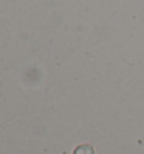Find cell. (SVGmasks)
I'll return each mask as SVG.
<instances>
[{
    "label": "cell",
    "mask_w": 144,
    "mask_h": 154,
    "mask_svg": "<svg viewBox=\"0 0 144 154\" xmlns=\"http://www.w3.org/2000/svg\"><path fill=\"white\" fill-rule=\"evenodd\" d=\"M73 154H95L92 146L88 145V144H83V145H79L77 147Z\"/></svg>",
    "instance_id": "cell-1"
}]
</instances>
